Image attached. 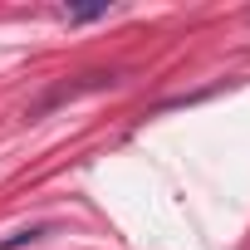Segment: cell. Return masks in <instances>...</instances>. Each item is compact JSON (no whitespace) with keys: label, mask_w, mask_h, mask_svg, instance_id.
Returning <instances> with one entry per match:
<instances>
[{"label":"cell","mask_w":250,"mask_h":250,"mask_svg":"<svg viewBox=\"0 0 250 250\" xmlns=\"http://www.w3.org/2000/svg\"><path fill=\"white\" fill-rule=\"evenodd\" d=\"M54 226H25V230H15V235H5L0 240V250H20V245H30V240H44Z\"/></svg>","instance_id":"obj_1"}]
</instances>
